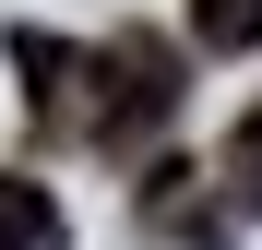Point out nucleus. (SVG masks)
Here are the masks:
<instances>
[{
    "label": "nucleus",
    "mask_w": 262,
    "mask_h": 250,
    "mask_svg": "<svg viewBox=\"0 0 262 250\" xmlns=\"http://www.w3.org/2000/svg\"><path fill=\"white\" fill-rule=\"evenodd\" d=\"M0 250H72V215L36 179H0Z\"/></svg>",
    "instance_id": "2"
},
{
    "label": "nucleus",
    "mask_w": 262,
    "mask_h": 250,
    "mask_svg": "<svg viewBox=\"0 0 262 250\" xmlns=\"http://www.w3.org/2000/svg\"><path fill=\"white\" fill-rule=\"evenodd\" d=\"M191 36H203V48H262V0H191Z\"/></svg>",
    "instance_id": "4"
},
{
    "label": "nucleus",
    "mask_w": 262,
    "mask_h": 250,
    "mask_svg": "<svg viewBox=\"0 0 262 250\" xmlns=\"http://www.w3.org/2000/svg\"><path fill=\"white\" fill-rule=\"evenodd\" d=\"M12 72H24V107H36L48 143H131V131H155L179 107V48L143 36V24L107 36V48L12 24Z\"/></svg>",
    "instance_id": "1"
},
{
    "label": "nucleus",
    "mask_w": 262,
    "mask_h": 250,
    "mask_svg": "<svg viewBox=\"0 0 262 250\" xmlns=\"http://www.w3.org/2000/svg\"><path fill=\"white\" fill-rule=\"evenodd\" d=\"M214 191H227L238 215H262V107H250L238 131H227V167H214Z\"/></svg>",
    "instance_id": "3"
}]
</instances>
